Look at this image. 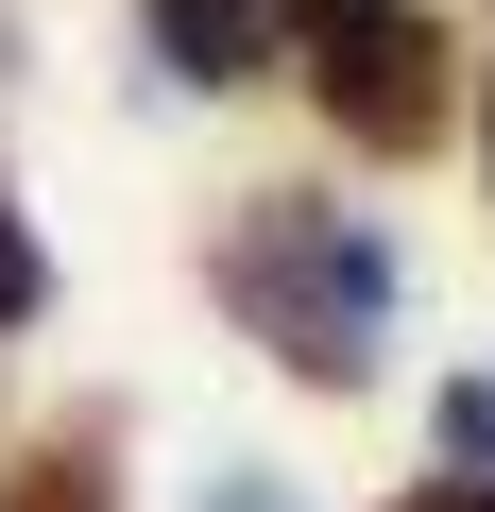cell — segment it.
Instances as JSON below:
<instances>
[{
    "label": "cell",
    "instance_id": "obj_1",
    "mask_svg": "<svg viewBox=\"0 0 495 512\" xmlns=\"http://www.w3.org/2000/svg\"><path fill=\"white\" fill-rule=\"evenodd\" d=\"M222 308H239V342H257L274 376H308V393H359L376 376V325H393V239L376 222H342V205H308V188H257L222 222Z\"/></svg>",
    "mask_w": 495,
    "mask_h": 512
},
{
    "label": "cell",
    "instance_id": "obj_2",
    "mask_svg": "<svg viewBox=\"0 0 495 512\" xmlns=\"http://www.w3.org/2000/svg\"><path fill=\"white\" fill-rule=\"evenodd\" d=\"M274 18L308 35V86L359 154H427L444 137V35L410 18V0H274Z\"/></svg>",
    "mask_w": 495,
    "mask_h": 512
},
{
    "label": "cell",
    "instance_id": "obj_3",
    "mask_svg": "<svg viewBox=\"0 0 495 512\" xmlns=\"http://www.w3.org/2000/svg\"><path fill=\"white\" fill-rule=\"evenodd\" d=\"M137 18H154V52L188 86H239V69L274 52V0H137Z\"/></svg>",
    "mask_w": 495,
    "mask_h": 512
},
{
    "label": "cell",
    "instance_id": "obj_4",
    "mask_svg": "<svg viewBox=\"0 0 495 512\" xmlns=\"http://www.w3.org/2000/svg\"><path fill=\"white\" fill-rule=\"evenodd\" d=\"M18 512H120V478H103V444H52V461L18 478Z\"/></svg>",
    "mask_w": 495,
    "mask_h": 512
},
{
    "label": "cell",
    "instance_id": "obj_5",
    "mask_svg": "<svg viewBox=\"0 0 495 512\" xmlns=\"http://www.w3.org/2000/svg\"><path fill=\"white\" fill-rule=\"evenodd\" d=\"M444 461L495 495V376H461V393H444Z\"/></svg>",
    "mask_w": 495,
    "mask_h": 512
},
{
    "label": "cell",
    "instance_id": "obj_6",
    "mask_svg": "<svg viewBox=\"0 0 495 512\" xmlns=\"http://www.w3.org/2000/svg\"><path fill=\"white\" fill-rule=\"evenodd\" d=\"M35 308H52V256H35V222H18V205H0V325H35Z\"/></svg>",
    "mask_w": 495,
    "mask_h": 512
},
{
    "label": "cell",
    "instance_id": "obj_7",
    "mask_svg": "<svg viewBox=\"0 0 495 512\" xmlns=\"http://www.w3.org/2000/svg\"><path fill=\"white\" fill-rule=\"evenodd\" d=\"M393 512H495V495H478V478H427V495H393Z\"/></svg>",
    "mask_w": 495,
    "mask_h": 512
}]
</instances>
